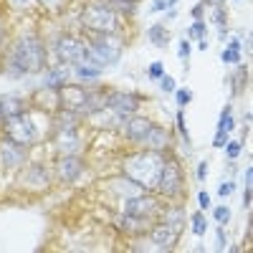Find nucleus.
<instances>
[{
  "instance_id": "4468645a",
  "label": "nucleus",
  "mask_w": 253,
  "mask_h": 253,
  "mask_svg": "<svg viewBox=\"0 0 253 253\" xmlns=\"http://www.w3.org/2000/svg\"><path fill=\"white\" fill-rule=\"evenodd\" d=\"M150 129H152V122L144 119V117H134V119L126 122V137H129L132 142H137V144H142L147 139Z\"/></svg>"
},
{
  "instance_id": "aec40b11",
  "label": "nucleus",
  "mask_w": 253,
  "mask_h": 253,
  "mask_svg": "<svg viewBox=\"0 0 253 253\" xmlns=\"http://www.w3.org/2000/svg\"><path fill=\"white\" fill-rule=\"evenodd\" d=\"M76 74H79L81 79H96V76L101 74V69L89 66V63H76Z\"/></svg>"
},
{
  "instance_id": "bb28decb",
  "label": "nucleus",
  "mask_w": 253,
  "mask_h": 253,
  "mask_svg": "<svg viewBox=\"0 0 253 253\" xmlns=\"http://www.w3.org/2000/svg\"><path fill=\"white\" fill-rule=\"evenodd\" d=\"M241 150H243V142H225V152L230 160H236L241 155Z\"/></svg>"
},
{
  "instance_id": "79ce46f5",
  "label": "nucleus",
  "mask_w": 253,
  "mask_h": 253,
  "mask_svg": "<svg viewBox=\"0 0 253 253\" xmlns=\"http://www.w3.org/2000/svg\"><path fill=\"white\" fill-rule=\"evenodd\" d=\"M210 3H213V5H220V0H210Z\"/></svg>"
},
{
  "instance_id": "4be33fe9",
  "label": "nucleus",
  "mask_w": 253,
  "mask_h": 253,
  "mask_svg": "<svg viewBox=\"0 0 253 253\" xmlns=\"http://www.w3.org/2000/svg\"><path fill=\"white\" fill-rule=\"evenodd\" d=\"M233 126H236V122H233V117H230V107H225V109H223V114H220V122H218V129L230 132Z\"/></svg>"
},
{
  "instance_id": "c85d7f7f",
  "label": "nucleus",
  "mask_w": 253,
  "mask_h": 253,
  "mask_svg": "<svg viewBox=\"0 0 253 253\" xmlns=\"http://www.w3.org/2000/svg\"><path fill=\"white\" fill-rule=\"evenodd\" d=\"M213 215H215L218 223H228V220H230V208L220 205V208H215V213H213Z\"/></svg>"
},
{
  "instance_id": "dca6fc26",
  "label": "nucleus",
  "mask_w": 253,
  "mask_h": 253,
  "mask_svg": "<svg viewBox=\"0 0 253 253\" xmlns=\"http://www.w3.org/2000/svg\"><path fill=\"white\" fill-rule=\"evenodd\" d=\"M18 114H23V104H20V99H15V96H3L0 99V117L10 119V117H18Z\"/></svg>"
},
{
  "instance_id": "6ab92c4d",
  "label": "nucleus",
  "mask_w": 253,
  "mask_h": 253,
  "mask_svg": "<svg viewBox=\"0 0 253 253\" xmlns=\"http://www.w3.org/2000/svg\"><path fill=\"white\" fill-rule=\"evenodd\" d=\"M26 182L33 185V187H38V185L46 187V182H48V180H46V170H43L41 165H33L31 170H28V175H26Z\"/></svg>"
},
{
  "instance_id": "a19ab883",
  "label": "nucleus",
  "mask_w": 253,
  "mask_h": 253,
  "mask_svg": "<svg viewBox=\"0 0 253 253\" xmlns=\"http://www.w3.org/2000/svg\"><path fill=\"white\" fill-rule=\"evenodd\" d=\"M10 3H13V5H26L28 0H10Z\"/></svg>"
},
{
  "instance_id": "72a5a7b5",
  "label": "nucleus",
  "mask_w": 253,
  "mask_h": 253,
  "mask_svg": "<svg viewBox=\"0 0 253 253\" xmlns=\"http://www.w3.org/2000/svg\"><path fill=\"white\" fill-rule=\"evenodd\" d=\"M177 53H180V58H187V56H190V43H187V41H180Z\"/></svg>"
},
{
  "instance_id": "5701e85b",
  "label": "nucleus",
  "mask_w": 253,
  "mask_h": 253,
  "mask_svg": "<svg viewBox=\"0 0 253 253\" xmlns=\"http://www.w3.org/2000/svg\"><path fill=\"white\" fill-rule=\"evenodd\" d=\"M190 223H193V233H195V236H205V230H208V223H205L203 213H195V215H193V220H190Z\"/></svg>"
},
{
  "instance_id": "a878e982",
  "label": "nucleus",
  "mask_w": 253,
  "mask_h": 253,
  "mask_svg": "<svg viewBox=\"0 0 253 253\" xmlns=\"http://www.w3.org/2000/svg\"><path fill=\"white\" fill-rule=\"evenodd\" d=\"M220 61H223V63H238V61H241V51L225 48V51L220 53Z\"/></svg>"
},
{
  "instance_id": "6e6552de",
  "label": "nucleus",
  "mask_w": 253,
  "mask_h": 253,
  "mask_svg": "<svg viewBox=\"0 0 253 253\" xmlns=\"http://www.w3.org/2000/svg\"><path fill=\"white\" fill-rule=\"evenodd\" d=\"M5 137L20 147H28L36 139V126L31 124V119L26 114L10 117V119H5Z\"/></svg>"
},
{
  "instance_id": "2eb2a0df",
  "label": "nucleus",
  "mask_w": 253,
  "mask_h": 253,
  "mask_svg": "<svg viewBox=\"0 0 253 253\" xmlns=\"http://www.w3.org/2000/svg\"><path fill=\"white\" fill-rule=\"evenodd\" d=\"M142 144H147V150L162 152V150H167V147H170V132H167L165 126H155V124H152L150 134H147V139H144Z\"/></svg>"
},
{
  "instance_id": "ddd939ff",
  "label": "nucleus",
  "mask_w": 253,
  "mask_h": 253,
  "mask_svg": "<svg viewBox=\"0 0 253 253\" xmlns=\"http://www.w3.org/2000/svg\"><path fill=\"white\" fill-rule=\"evenodd\" d=\"M81 170H84V165H81V160L76 155H69V157H63L58 162V175H61L63 182H76Z\"/></svg>"
},
{
  "instance_id": "2f4dec72",
  "label": "nucleus",
  "mask_w": 253,
  "mask_h": 253,
  "mask_svg": "<svg viewBox=\"0 0 253 253\" xmlns=\"http://www.w3.org/2000/svg\"><path fill=\"white\" fill-rule=\"evenodd\" d=\"M213 18H215V23H218V26H220V31H223V28H225V13H223V8H220V5H215Z\"/></svg>"
},
{
  "instance_id": "c9c22d12",
  "label": "nucleus",
  "mask_w": 253,
  "mask_h": 253,
  "mask_svg": "<svg viewBox=\"0 0 253 253\" xmlns=\"http://www.w3.org/2000/svg\"><path fill=\"white\" fill-rule=\"evenodd\" d=\"M198 203H200V208H203V210H205V208H210V195H208V193H200V195H198Z\"/></svg>"
},
{
  "instance_id": "cd10ccee",
  "label": "nucleus",
  "mask_w": 253,
  "mask_h": 253,
  "mask_svg": "<svg viewBox=\"0 0 253 253\" xmlns=\"http://www.w3.org/2000/svg\"><path fill=\"white\" fill-rule=\"evenodd\" d=\"M147 74H150V79H152V81H157L160 76H165V66H162V61H155Z\"/></svg>"
},
{
  "instance_id": "f8f14e48",
  "label": "nucleus",
  "mask_w": 253,
  "mask_h": 253,
  "mask_svg": "<svg viewBox=\"0 0 253 253\" xmlns=\"http://www.w3.org/2000/svg\"><path fill=\"white\" fill-rule=\"evenodd\" d=\"M26 160V152H23V147L5 139L3 144H0V165L3 167H18V165H23Z\"/></svg>"
},
{
  "instance_id": "4c0bfd02",
  "label": "nucleus",
  "mask_w": 253,
  "mask_h": 253,
  "mask_svg": "<svg viewBox=\"0 0 253 253\" xmlns=\"http://www.w3.org/2000/svg\"><path fill=\"white\" fill-rule=\"evenodd\" d=\"M198 177H200V180L208 177V162H200V165H198Z\"/></svg>"
},
{
  "instance_id": "f3484780",
  "label": "nucleus",
  "mask_w": 253,
  "mask_h": 253,
  "mask_svg": "<svg viewBox=\"0 0 253 253\" xmlns=\"http://www.w3.org/2000/svg\"><path fill=\"white\" fill-rule=\"evenodd\" d=\"M147 38H150L152 46H157V48H165L167 43H170V33H167V28H165L162 23L150 26V31H147Z\"/></svg>"
},
{
  "instance_id": "393cba45",
  "label": "nucleus",
  "mask_w": 253,
  "mask_h": 253,
  "mask_svg": "<svg viewBox=\"0 0 253 253\" xmlns=\"http://www.w3.org/2000/svg\"><path fill=\"white\" fill-rule=\"evenodd\" d=\"M175 99H177V104L185 109L187 104H190V99H193V91L190 89H175Z\"/></svg>"
},
{
  "instance_id": "7c9ffc66",
  "label": "nucleus",
  "mask_w": 253,
  "mask_h": 253,
  "mask_svg": "<svg viewBox=\"0 0 253 253\" xmlns=\"http://www.w3.org/2000/svg\"><path fill=\"white\" fill-rule=\"evenodd\" d=\"M157 81H160L162 91H175V79H172V76H160Z\"/></svg>"
},
{
  "instance_id": "58836bf2",
  "label": "nucleus",
  "mask_w": 253,
  "mask_h": 253,
  "mask_svg": "<svg viewBox=\"0 0 253 253\" xmlns=\"http://www.w3.org/2000/svg\"><path fill=\"white\" fill-rule=\"evenodd\" d=\"M243 208H251V187H246L243 193Z\"/></svg>"
},
{
  "instance_id": "ea45409f",
  "label": "nucleus",
  "mask_w": 253,
  "mask_h": 253,
  "mask_svg": "<svg viewBox=\"0 0 253 253\" xmlns=\"http://www.w3.org/2000/svg\"><path fill=\"white\" fill-rule=\"evenodd\" d=\"M228 48H233V51H241V41L238 38H233V41H230V46Z\"/></svg>"
},
{
  "instance_id": "423d86ee",
  "label": "nucleus",
  "mask_w": 253,
  "mask_h": 253,
  "mask_svg": "<svg viewBox=\"0 0 253 253\" xmlns=\"http://www.w3.org/2000/svg\"><path fill=\"white\" fill-rule=\"evenodd\" d=\"M155 190H157V193H162L165 198H175L180 190H182V167H180L177 160H172V157L165 160Z\"/></svg>"
},
{
  "instance_id": "20e7f679",
  "label": "nucleus",
  "mask_w": 253,
  "mask_h": 253,
  "mask_svg": "<svg viewBox=\"0 0 253 253\" xmlns=\"http://www.w3.org/2000/svg\"><path fill=\"white\" fill-rule=\"evenodd\" d=\"M122 41L114 38L112 33H99L96 41H91V43L86 46V61L89 66H109V63H117V58L122 56Z\"/></svg>"
},
{
  "instance_id": "473e14b6",
  "label": "nucleus",
  "mask_w": 253,
  "mask_h": 253,
  "mask_svg": "<svg viewBox=\"0 0 253 253\" xmlns=\"http://www.w3.org/2000/svg\"><path fill=\"white\" fill-rule=\"evenodd\" d=\"M218 193H220V198L230 195V193H233V182H223V185L218 187Z\"/></svg>"
},
{
  "instance_id": "0eeeda50",
  "label": "nucleus",
  "mask_w": 253,
  "mask_h": 253,
  "mask_svg": "<svg viewBox=\"0 0 253 253\" xmlns=\"http://www.w3.org/2000/svg\"><path fill=\"white\" fill-rule=\"evenodd\" d=\"M124 213L132 215V218H139V220L152 223V220L160 218L162 208H160L157 198H152V195H137V198H129V200H126Z\"/></svg>"
},
{
  "instance_id": "c756f323",
  "label": "nucleus",
  "mask_w": 253,
  "mask_h": 253,
  "mask_svg": "<svg viewBox=\"0 0 253 253\" xmlns=\"http://www.w3.org/2000/svg\"><path fill=\"white\" fill-rule=\"evenodd\" d=\"M225 142H228V132H225V129H218V134H215V139H213V147H215V150H223Z\"/></svg>"
},
{
  "instance_id": "7ed1b4c3",
  "label": "nucleus",
  "mask_w": 253,
  "mask_h": 253,
  "mask_svg": "<svg viewBox=\"0 0 253 253\" xmlns=\"http://www.w3.org/2000/svg\"><path fill=\"white\" fill-rule=\"evenodd\" d=\"M58 99H61V107L74 114H94L101 107L99 94L86 91L81 84H63L58 89Z\"/></svg>"
},
{
  "instance_id": "f704fd0d",
  "label": "nucleus",
  "mask_w": 253,
  "mask_h": 253,
  "mask_svg": "<svg viewBox=\"0 0 253 253\" xmlns=\"http://www.w3.org/2000/svg\"><path fill=\"white\" fill-rule=\"evenodd\" d=\"M177 129H180V132H182V137L187 139V129H185V114H182V112L177 114Z\"/></svg>"
},
{
  "instance_id": "f257e3e1",
  "label": "nucleus",
  "mask_w": 253,
  "mask_h": 253,
  "mask_svg": "<svg viewBox=\"0 0 253 253\" xmlns=\"http://www.w3.org/2000/svg\"><path fill=\"white\" fill-rule=\"evenodd\" d=\"M162 165H165L162 152L147 150V152L126 157L124 165H122V175L132 185L142 187V190H155L157 180H160V172H162Z\"/></svg>"
},
{
  "instance_id": "412c9836",
  "label": "nucleus",
  "mask_w": 253,
  "mask_h": 253,
  "mask_svg": "<svg viewBox=\"0 0 253 253\" xmlns=\"http://www.w3.org/2000/svg\"><path fill=\"white\" fill-rule=\"evenodd\" d=\"M107 5L112 10H122V13H134V0H107Z\"/></svg>"
},
{
  "instance_id": "b1692460",
  "label": "nucleus",
  "mask_w": 253,
  "mask_h": 253,
  "mask_svg": "<svg viewBox=\"0 0 253 253\" xmlns=\"http://www.w3.org/2000/svg\"><path fill=\"white\" fill-rule=\"evenodd\" d=\"M190 36H193L195 41H205L208 31H205V23H203V20H195V23L190 26Z\"/></svg>"
},
{
  "instance_id": "9b49d317",
  "label": "nucleus",
  "mask_w": 253,
  "mask_h": 253,
  "mask_svg": "<svg viewBox=\"0 0 253 253\" xmlns=\"http://www.w3.org/2000/svg\"><path fill=\"white\" fill-rule=\"evenodd\" d=\"M104 104H107L112 112H117L119 117H129L139 109V96L129 94V91H112Z\"/></svg>"
},
{
  "instance_id": "1a4fd4ad",
  "label": "nucleus",
  "mask_w": 253,
  "mask_h": 253,
  "mask_svg": "<svg viewBox=\"0 0 253 253\" xmlns=\"http://www.w3.org/2000/svg\"><path fill=\"white\" fill-rule=\"evenodd\" d=\"M56 56L63 63H84L86 61V43L71 36H61L56 41Z\"/></svg>"
},
{
  "instance_id": "9d476101",
  "label": "nucleus",
  "mask_w": 253,
  "mask_h": 253,
  "mask_svg": "<svg viewBox=\"0 0 253 253\" xmlns=\"http://www.w3.org/2000/svg\"><path fill=\"white\" fill-rule=\"evenodd\" d=\"M150 243H155L152 248L155 251H172L175 246H177V238H180V233L182 230L180 228H175V225H167V223H155L150 230Z\"/></svg>"
},
{
  "instance_id": "e433bc0d",
  "label": "nucleus",
  "mask_w": 253,
  "mask_h": 253,
  "mask_svg": "<svg viewBox=\"0 0 253 253\" xmlns=\"http://www.w3.org/2000/svg\"><path fill=\"white\" fill-rule=\"evenodd\" d=\"M225 243H228V238H225V233H223V225L218 228V248L223 251L225 248Z\"/></svg>"
},
{
  "instance_id": "a211bd4d",
  "label": "nucleus",
  "mask_w": 253,
  "mask_h": 253,
  "mask_svg": "<svg viewBox=\"0 0 253 253\" xmlns=\"http://www.w3.org/2000/svg\"><path fill=\"white\" fill-rule=\"evenodd\" d=\"M58 147H61V152L74 155V152L79 150V134H76V129H71V132H61V137H58Z\"/></svg>"
},
{
  "instance_id": "f03ea898",
  "label": "nucleus",
  "mask_w": 253,
  "mask_h": 253,
  "mask_svg": "<svg viewBox=\"0 0 253 253\" xmlns=\"http://www.w3.org/2000/svg\"><path fill=\"white\" fill-rule=\"evenodd\" d=\"M10 74L20 76V74H38L46 66V48L38 38L26 36L15 41V46L10 51Z\"/></svg>"
},
{
  "instance_id": "39448f33",
  "label": "nucleus",
  "mask_w": 253,
  "mask_h": 253,
  "mask_svg": "<svg viewBox=\"0 0 253 253\" xmlns=\"http://www.w3.org/2000/svg\"><path fill=\"white\" fill-rule=\"evenodd\" d=\"M81 26L94 33H114L117 31V13L107 3H86L81 10Z\"/></svg>"
}]
</instances>
